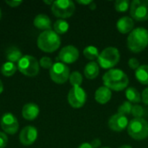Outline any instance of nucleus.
Segmentation results:
<instances>
[{
	"label": "nucleus",
	"mask_w": 148,
	"mask_h": 148,
	"mask_svg": "<svg viewBox=\"0 0 148 148\" xmlns=\"http://www.w3.org/2000/svg\"><path fill=\"white\" fill-rule=\"evenodd\" d=\"M61 45V38L54 30H46L42 32L37 38L38 48L46 53L55 52Z\"/></svg>",
	"instance_id": "obj_3"
},
{
	"label": "nucleus",
	"mask_w": 148,
	"mask_h": 148,
	"mask_svg": "<svg viewBox=\"0 0 148 148\" xmlns=\"http://www.w3.org/2000/svg\"><path fill=\"white\" fill-rule=\"evenodd\" d=\"M23 2L22 1H15V0H5V3L10 7H17Z\"/></svg>",
	"instance_id": "obj_34"
},
{
	"label": "nucleus",
	"mask_w": 148,
	"mask_h": 148,
	"mask_svg": "<svg viewBox=\"0 0 148 148\" xmlns=\"http://www.w3.org/2000/svg\"><path fill=\"white\" fill-rule=\"evenodd\" d=\"M91 146L93 147V148H99L101 147V140L100 139H95V140H93L92 141H91Z\"/></svg>",
	"instance_id": "obj_35"
},
{
	"label": "nucleus",
	"mask_w": 148,
	"mask_h": 148,
	"mask_svg": "<svg viewBox=\"0 0 148 148\" xmlns=\"http://www.w3.org/2000/svg\"><path fill=\"white\" fill-rule=\"evenodd\" d=\"M33 24L36 28L43 31L51 29V20L45 14H38L34 19Z\"/></svg>",
	"instance_id": "obj_18"
},
{
	"label": "nucleus",
	"mask_w": 148,
	"mask_h": 148,
	"mask_svg": "<svg viewBox=\"0 0 148 148\" xmlns=\"http://www.w3.org/2000/svg\"><path fill=\"white\" fill-rule=\"evenodd\" d=\"M1 16H2V12H1V9H0V19H1Z\"/></svg>",
	"instance_id": "obj_42"
},
{
	"label": "nucleus",
	"mask_w": 148,
	"mask_h": 148,
	"mask_svg": "<svg viewBox=\"0 0 148 148\" xmlns=\"http://www.w3.org/2000/svg\"><path fill=\"white\" fill-rule=\"evenodd\" d=\"M83 55L85 56V58H87L88 60H90L91 62H93L94 60L97 59L100 53H99V50L95 46H88L84 49L83 50Z\"/></svg>",
	"instance_id": "obj_25"
},
{
	"label": "nucleus",
	"mask_w": 148,
	"mask_h": 148,
	"mask_svg": "<svg viewBox=\"0 0 148 148\" xmlns=\"http://www.w3.org/2000/svg\"><path fill=\"white\" fill-rule=\"evenodd\" d=\"M49 75L54 82L63 84L69 79V68L62 62H56L49 69Z\"/></svg>",
	"instance_id": "obj_9"
},
{
	"label": "nucleus",
	"mask_w": 148,
	"mask_h": 148,
	"mask_svg": "<svg viewBox=\"0 0 148 148\" xmlns=\"http://www.w3.org/2000/svg\"><path fill=\"white\" fill-rule=\"evenodd\" d=\"M53 62H52V59L51 58H49V57H48V56H43V57H42L41 59H40V61H39V65L42 67V68H43V69H51V67L53 66Z\"/></svg>",
	"instance_id": "obj_30"
},
{
	"label": "nucleus",
	"mask_w": 148,
	"mask_h": 148,
	"mask_svg": "<svg viewBox=\"0 0 148 148\" xmlns=\"http://www.w3.org/2000/svg\"><path fill=\"white\" fill-rule=\"evenodd\" d=\"M75 10V5L71 0H56L51 5L53 15L58 18L65 19L70 17Z\"/></svg>",
	"instance_id": "obj_7"
},
{
	"label": "nucleus",
	"mask_w": 148,
	"mask_h": 148,
	"mask_svg": "<svg viewBox=\"0 0 148 148\" xmlns=\"http://www.w3.org/2000/svg\"><path fill=\"white\" fill-rule=\"evenodd\" d=\"M101 148H110V147H101Z\"/></svg>",
	"instance_id": "obj_43"
},
{
	"label": "nucleus",
	"mask_w": 148,
	"mask_h": 148,
	"mask_svg": "<svg viewBox=\"0 0 148 148\" xmlns=\"http://www.w3.org/2000/svg\"><path fill=\"white\" fill-rule=\"evenodd\" d=\"M78 148H93L90 143H82V145L79 146Z\"/></svg>",
	"instance_id": "obj_37"
},
{
	"label": "nucleus",
	"mask_w": 148,
	"mask_h": 148,
	"mask_svg": "<svg viewBox=\"0 0 148 148\" xmlns=\"http://www.w3.org/2000/svg\"><path fill=\"white\" fill-rule=\"evenodd\" d=\"M127 101L131 103H140L141 101V95L140 92L134 88H127L125 91Z\"/></svg>",
	"instance_id": "obj_22"
},
{
	"label": "nucleus",
	"mask_w": 148,
	"mask_h": 148,
	"mask_svg": "<svg viewBox=\"0 0 148 148\" xmlns=\"http://www.w3.org/2000/svg\"><path fill=\"white\" fill-rule=\"evenodd\" d=\"M131 17L138 22L148 20V0H134L130 4Z\"/></svg>",
	"instance_id": "obj_8"
},
{
	"label": "nucleus",
	"mask_w": 148,
	"mask_h": 148,
	"mask_svg": "<svg viewBox=\"0 0 148 148\" xmlns=\"http://www.w3.org/2000/svg\"><path fill=\"white\" fill-rule=\"evenodd\" d=\"M69 80V82L72 85V87H81L83 78L80 72L74 71L72 74H70Z\"/></svg>",
	"instance_id": "obj_26"
},
{
	"label": "nucleus",
	"mask_w": 148,
	"mask_h": 148,
	"mask_svg": "<svg viewBox=\"0 0 148 148\" xmlns=\"http://www.w3.org/2000/svg\"><path fill=\"white\" fill-rule=\"evenodd\" d=\"M127 45L130 51L140 53L148 45V30L143 27L134 29L127 36Z\"/></svg>",
	"instance_id": "obj_2"
},
{
	"label": "nucleus",
	"mask_w": 148,
	"mask_h": 148,
	"mask_svg": "<svg viewBox=\"0 0 148 148\" xmlns=\"http://www.w3.org/2000/svg\"><path fill=\"white\" fill-rule=\"evenodd\" d=\"M39 113H40L39 107L36 103H33V102L25 104L22 109L23 117L27 121H34L35 119L37 118V116L39 115Z\"/></svg>",
	"instance_id": "obj_16"
},
{
	"label": "nucleus",
	"mask_w": 148,
	"mask_h": 148,
	"mask_svg": "<svg viewBox=\"0 0 148 148\" xmlns=\"http://www.w3.org/2000/svg\"><path fill=\"white\" fill-rule=\"evenodd\" d=\"M16 70H17V67L15 65V63L10 62H4L1 67V73L6 77L12 76L16 72Z\"/></svg>",
	"instance_id": "obj_24"
},
{
	"label": "nucleus",
	"mask_w": 148,
	"mask_h": 148,
	"mask_svg": "<svg viewBox=\"0 0 148 148\" xmlns=\"http://www.w3.org/2000/svg\"><path fill=\"white\" fill-rule=\"evenodd\" d=\"M128 120L127 118V116L122 115L121 114H113L109 120H108V127L111 130L120 133L122 132L123 130H125L127 126H128Z\"/></svg>",
	"instance_id": "obj_14"
},
{
	"label": "nucleus",
	"mask_w": 148,
	"mask_h": 148,
	"mask_svg": "<svg viewBox=\"0 0 148 148\" xmlns=\"http://www.w3.org/2000/svg\"><path fill=\"white\" fill-rule=\"evenodd\" d=\"M130 2L128 0H117L114 3V9L118 12H126L130 9Z\"/></svg>",
	"instance_id": "obj_27"
},
{
	"label": "nucleus",
	"mask_w": 148,
	"mask_h": 148,
	"mask_svg": "<svg viewBox=\"0 0 148 148\" xmlns=\"http://www.w3.org/2000/svg\"><path fill=\"white\" fill-rule=\"evenodd\" d=\"M79 50L73 45H68L63 47L58 55V59L64 64H71L77 61L79 58Z\"/></svg>",
	"instance_id": "obj_12"
},
{
	"label": "nucleus",
	"mask_w": 148,
	"mask_h": 148,
	"mask_svg": "<svg viewBox=\"0 0 148 148\" xmlns=\"http://www.w3.org/2000/svg\"><path fill=\"white\" fill-rule=\"evenodd\" d=\"M111 97H112V91L105 86L98 88L95 94V101L101 105L107 104L111 100Z\"/></svg>",
	"instance_id": "obj_17"
},
{
	"label": "nucleus",
	"mask_w": 148,
	"mask_h": 148,
	"mask_svg": "<svg viewBox=\"0 0 148 148\" xmlns=\"http://www.w3.org/2000/svg\"><path fill=\"white\" fill-rule=\"evenodd\" d=\"M87 101V94L82 87H72L68 94L69 104L74 108H80L84 106Z\"/></svg>",
	"instance_id": "obj_10"
},
{
	"label": "nucleus",
	"mask_w": 148,
	"mask_h": 148,
	"mask_svg": "<svg viewBox=\"0 0 148 148\" xmlns=\"http://www.w3.org/2000/svg\"><path fill=\"white\" fill-rule=\"evenodd\" d=\"M104 86L111 91H121L127 88L129 79L126 73L119 69H112L108 70L102 76Z\"/></svg>",
	"instance_id": "obj_1"
},
{
	"label": "nucleus",
	"mask_w": 148,
	"mask_h": 148,
	"mask_svg": "<svg viewBox=\"0 0 148 148\" xmlns=\"http://www.w3.org/2000/svg\"><path fill=\"white\" fill-rule=\"evenodd\" d=\"M127 133L135 140H143L148 137V122L143 118H134L127 126Z\"/></svg>",
	"instance_id": "obj_5"
},
{
	"label": "nucleus",
	"mask_w": 148,
	"mask_h": 148,
	"mask_svg": "<svg viewBox=\"0 0 148 148\" xmlns=\"http://www.w3.org/2000/svg\"><path fill=\"white\" fill-rule=\"evenodd\" d=\"M131 114L134 118H142L145 114V109L140 105H134Z\"/></svg>",
	"instance_id": "obj_29"
},
{
	"label": "nucleus",
	"mask_w": 148,
	"mask_h": 148,
	"mask_svg": "<svg viewBox=\"0 0 148 148\" xmlns=\"http://www.w3.org/2000/svg\"><path fill=\"white\" fill-rule=\"evenodd\" d=\"M94 1L93 0H77V3L80 4H83V5H90Z\"/></svg>",
	"instance_id": "obj_36"
},
{
	"label": "nucleus",
	"mask_w": 148,
	"mask_h": 148,
	"mask_svg": "<svg viewBox=\"0 0 148 148\" xmlns=\"http://www.w3.org/2000/svg\"><path fill=\"white\" fill-rule=\"evenodd\" d=\"M23 56L21 50L16 47L9 48L6 50V53H5V57L8 60V62H13V63L14 62H18Z\"/></svg>",
	"instance_id": "obj_21"
},
{
	"label": "nucleus",
	"mask_w": 148,
	"mask_h": 148,
	"mask_svg": "<svg viewBox=\"0 0 148 148\" xmlns=\"http://www.w3.org/2000/svg\"><path fill=\"white\" fill-rule=\"evenodd\" d=\"M44 3H47V4H53V3H54V1H47V0H44Z\"/></svg>",
	"instance_id": "obj_40"
},
{
	"label": "nucleus",
	"mask_w": 148,
	"mask_h": 148,
	"mask_svg": "<svg viewBox=\"0 0 148 148\" xmlns=\"http://www.w3.org/2000/svg\"><path fill=\"white\" fill-rule=\"evenodd\" d=\"M39 62L29 55L23 56L17 62V69L25 76L35 77L39 73Z\"/></svg>",
	"instance_id": "obj_6"
},
{
	"label": "nucleus",
	"mask_w": 148,
	"mask_h": 148,
	"mask_svg": "<svg viewBox=\"0 0 148 148\" xmlns=\"http://www.w3.org/2000/svg\"><path fill=\"white\" fill-rule=\"evenodd\" d=\"M100 73V66L95 62H89L84 68V75L89 80L95 79Z\"/></svg>",
	"instance_id": "obj_19"
},
{
	"label": "nucleus",
	"mask_w": 148,
	"mask_h": 148,
	"mask_svg": "<svg viewBox=\"0 0 148 148\" xmlns=\"http://www.w3.org/2000/svg\"><path fill=\"white\" fill-rule=\"evenodd\" d=\"M117 29L121 34H127L132 32L134 28V19L130 16H122L121 17L116 23Z\"/></svg>",
	"instance_id": "obj_15"
},
{
	"label": "nucleus",
	"mask_w": 148,
	"mask_h": 148,
	"mask_svg": "<svg viewBox=\"0 0 148 148\" xmlns=\"http://www.w3.org/2000/svg\"><path fill=\"white\" fill-rule=\"evenodd\" d=\"M0 125L5 134L11 135L16 134L19 128V124L16 117L11 113H6L2 116Z\"/></svg>",
	"instance_id": "obj_11"
},
{
	"label": "nucleus",
	"mask_w": 148,
	"mask_h": 148,
	"mask_svg": "<svg viewBox=\"0 0 148 148\" xmlns=\"http://www.w3.org/2000/svg\"><path fill=\"white\" fill-rule=\"evenodd\" d=\"M37 129L32 126H27L22 129L19 134L20 143L25 147L32 145L37 139Z\"/></svg>",
	"instance_id": "obj_13"
},
{
	"label": "nucleus",
	"mask_w": 148,
	"mask_h": 148,
	"mask_svg": "<svg viewBox=\"0 0 148 148\" xmlns=\"http://www.w3.org/2000/svg\"><path fill=\"white\" fill-rule=\"evenodd\" d=\"M89 8H90V10H95V8H96V3H95V2H93V3L89 5Z\"/></svg>",
	"instance_id": "obj_38"
},
{
	"label": "nucleus",
	"mask_w": 148,
	"mask_h": 148,
	"mask_svg": "<svg viewBox=\"0 0 148 148\" xmlns=\"http://www.w3.org/2000/svg\"><path fill=\"white\" fill-rule=\"evenodd\" d=\"M141 101H143L144 104L148 105V88L143 90L142 95H141Z\"/></svg>",
	"instance_id": "obj_33"
},
{
	"label": "nucleus",
	"mask_w": 148,
	"mask_h": 148,
	"mask_svg": "<svg viewBox=\"0 0 148 148\" xmlns=\"http://www.w3.org/2000/svg\"><path fill=\"white\" fill-rule=\"evenodd\" d=\"M133 104L131 102H129L128 101H124L119 108H118V114H121L122 115H127V114H130L132 112V108H133Z\"/></svg>",
	"instance_id": "obj_28"
},
{
	"label": "nucleus",
	"mask_w": 148,
	"mask_h": 148,
	"mask_svg": "<svg viewBox=\"0 0 148 148\" xmlns=\"http://www.w3.org/2000/svg\"><path fill=\"white\" fill-rule=\"evenodd\" d=\"M135 77L139 82L143 85H148V65H140L135 70Z\"/></svg>",
	"instance_id": "obj_20"
},
{
	"label": "nucleus",
	"mask_w": 148,
	"mask_h": 148,
	"mask_svg": "<svg viewBox=\"0 0 148 148\" xmlns=\"http://www.w3.org/2000/svg\"><path fill=\"white\" fill-rule=\"evenodd\" d=\"M3 85L2 83V81L0 80V94L3 92Z\"/></svg>",
	"instance_id": "obj_39"
},
{
	"label": "nucleus",
	"mask_w": 148,
	"mask_h": 148,
	"mask_svg": "<svg viewBox=\"0 0 148 148\" xmlns=\"http://www.w3.org/2000/svg\"><path fill=\"white\" fill-rule=\"evenodd\" d=\"M121 59V54L115 47H107L99 55L97 63L105 69H112L115 67Z\"/></svg>",
	"instance_id": "obj_4"
},
{
	"label": "nucleus",
	"mask_w": 148,
	"mask_h": 148,
	"mask_svg": "<svg viewBox=\"0 0 148 148\" xmlns=\"http://www.w3.org/2000/svg\"><path fill=\"white\" fill-rule=\"evenodd\" d=\"M8 144V137L5 133L0 132V148H5Z\"/></svg>",
	"instance_id": "obj_32"
},
{
	"label": "nucleus",
	"mask_w": 148,
	"mask_h": 148,
	"mask_svg": "<svg viewBox=\"0 0 148 148\" xmlns=\"http://www.w3.org/2000/svg\"><path fill=\"white\" fill-rule=\"evenodd\" d=\"M69 28V24L64 19H58L54 23V31L58 35L65 34Z\"/></svg>",
	"instance_id": "obj_23"
},
{
	"label": "nucleus",
	"mask_w": 148,
	"mask_h": 148,
	"mask_svg": "<svg viewBox=\"0 0 148 148\" xmlns=\"http://www.w3.org/2000/svg\"><path fill=\"white\" fill-rule=\"evenodd\" d=\"M128 66H129L132 69L136 70L140 65V62H139V60H138L137 58L132 57V58H130L129 61H128Z\"/></svg>",
	"instance_id": "obj_31"
},
{
	"label": "nucleus",
	"mask_w": 148,
	"mask_h": 148,
	"mask_svg": "<svg viewBox=\"0 0 148 148\" xmlns=\"http://www.w3.org/2000/svg\"><path fill=\"white\" fill-rule=\"evenodd\" d=\"M119 148H133L131 146H129V145H123V146H121V147Z\"/></svg>",
	"instance_id": "obj_41"
}]
</instances>
